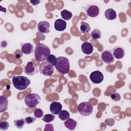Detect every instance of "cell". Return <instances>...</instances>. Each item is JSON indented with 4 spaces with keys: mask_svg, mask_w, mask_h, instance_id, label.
<instances>
[{
    "mask_svg": "<svg viewBox=\"0 0 131 131\" xmlns=\"http://www.w3.org/2000/svg\"><path fill=\"white\" fill-rule=\"evenodd\" d=\"M51 51L49 47L42 43H37L34 49V56L38 61H44L51 54Z\"/></svg>",
    "mask_w": 131,
    "mask_h": 131,
    "instance_id": "obj_1",
    "label": "cell"
},
{
    "mask_svg": "<svg viewBox=\"0 0 131 131\" xmlns=\"http://www.w3.org/2000/svg\"><path fill=\"white\" fill-rule=\"evenodd\" d=\"M30 83V80L24 76H15L12 78V84L14 87L19 91L26 89Z\"/></svg>",
    "mask_w": 131,
    "mask_h": 131,
    "instance_id": "obj_2",
    "label": "cell"
},
{
    "mask_svg": "<svg viewBox=\"0 0 131 131\" xmlns=\"http://www.w3.org/2000/svg\"><path fill=\"white\" fill-rule=\"evenodd\" d=\"M54 66L59 72L63 74L68 73L70 67L69 59L64 56H59L56 58Z\"/></svg>",
    "mask_w": 131,
    "mask_h": 131,
    "instance_id": "obj_3",
    "label": "cell"
},
{
    "mask_svg": "<svg viewBox=\"0 0 131 131\" xmlns=\"http://www.w3.org/2000/svg\"><path fill=\"white\" fill-rule=\"evenodd\" d=\"M40 97L36 93H30L27 95L24 98L26 105L29 107L36 106L40 101Z\"/></svg>",
    "mask_w": 131,
    "mask_h": 131,
    "instance_id": "obj_4",
    "label": "cell"
},
{
    "mask_svg": "<svg viewBox=\"0 0 131 131\" xmlns=\"http://www.w3.org/2000/svg\"><path fill=\"white\" fill-rule=\"evenodd\" d=\"M79 113L83 116H90L93 112V106L89 102L84 101L79 103L77 106Z\"/></svg>",
    "mask_w": 131,
    "mask_h": 131,
    "instance_id": "obj_5",
    "label": "cell"
},
{
    "mask_svg": "<svg viewBox=\"0 0 131 131\" xmlns=\"http://www.w3.org/2000/svg\"><path fill=\"white\" fill-rule=\"evenodd\" d=\"M39 72L42 75L49 76L53 75L54 72V66L48 61H44L39 66Z\"/></svg>",
    "mask_w": 131,
    "mask_h": 131,
    "instance_id": "obj_6",
    "label": "cell"
},
{
    "mask_svg": "<svg viewBox=\"0 0 131 131\" xmlns=\"http://www.w3.org/2000/svg\"><path fill=\"white\" fill-rule=\"evenodd\" d=\"M85 10L87 15L91 17H95L97 16L100 13L99 7L95 4L87 5Z\"/></svg>",
    "mask_w": 131,
    "mask_h": 131,
    "instance_id": "obj_7",
    "label": "cell"
},
{
    "mask_svg": "<svg viewBox=\"0 0 131 131\" xmlns=\"http://www.w3.org/2000/svg\"><path fill=\"white\" fill-rule=\"evenodd\" d=\"M24 72L28 75H34L38 72L37 68L33 62L29 61L24 66Z\"/></svg>",
    "mask_w": 131,
    "mask_h": 131,
    "instance_id": "obj_8",
    "label": "cell"
},
{
    "mask_svg": "<svg viewBox=\"0 0 131 131\" xmlns=\"http://www.w3.org/2000/svg\"><path fill=\"white\" fill-rule=\"evenodd\" d=\"M90 78L93 83L99 84L103 80L104 76L100 71L97 70L91 73L90 75Z\"/></svg>",
    "mask_w": 131,
    "mask_h": 131,
    "instance_id": "obj_9",
    "label": "cell"
},
{
    "mask_svg": "<svg viewBox=\"0 0 131 131\" xmlns=\"http://www.w3.org/2000/svg\"><path fill=\"white\" fill-rule=\"evenodd\" d=\"M101 59L104 62L107 64H110L114 62V57L110 50H105L103 51L100 56Z\"/></svg>",
    "mask_w": 131,
    "mask_h": 131,
    "instance_id": "obj_10",
    "label": "cell"
},
{
    "mask_svg": "<svg viewBox=\"0 0 131 131\" xmlns=\"http://www.w3.org/2000/svg\"><path fill=\"white\" fill-rule=\"evenodd\" d=\"M112 54L116 59H121L125 55V50L121 46H117L112 49Z\"/></svg>",
    "mask_w": 131,
    "mask_h": 131,
    "instance_id": "obj_11",
    "label": "cell"
},
{
    "mask_svg": "<svg viewBox=\"0 0 131 131\" xmlns=\"http://www.w3.org/2000/svg\"><path fill=\"white\" fill-rule=\"evenodd\" d=\"M50 25L47 21H41L37 24V29L39 32L41 33H48L50 32Z\"/></svg>",
    "mask_w": 131,
    "mask_h": 131,
    "instance_id": "obj_12",
    "label": "cell"
},
{
    "mask_svg": "<svg viewBox=\"0 0 131 131\" xmlns=\"http://www.w3.org/2000/svg\"><path fill=\"white\" fill-rule=\"evenodd\" d=\"M62 106L60 102L53 101L50 105V110L53 115H58L62 110Z\"/></svg>",
    "mask_w": 131,
    "mask_h": 131,
    "instance_id": "obj_13",
    "label": "cell"
},
{
    "mask_svg": "<svg viewBox=\"0 0 131 131\" xmlns=\"http://www.w3.org/2000/svg\"><path fill=\"white\" fill-rule=\"evenodd\" d=\"M21 51L25 55H30L34 52L33 46L30 42L22 43L21 45Z\"/></svg>",
    "mask_w": 131,
    "mask_h": 131,
    "instance_id": "obj_14",
    "label": "cell"
},
{
    "mask_svg": "<svg viewBox=\"0 0 131 131\" xmlns=\"http://www.w3.org/2000/svg\"><path fill=\"white\" fill-rule=\"evenodd\" d=\"M67 27V23L61 19H57L55 21L54 28L56 31H63Z\"/></svg>",
    "mask_w": 131,
    "mask_h": 131,
    "instance_id": "obj_15",
    "label": "cell"
},
{
    "mask_svg": "<svg viewBox=\"0 0 131 131\" xmlns=\"http://www.w3.org/2000/svg\"><path fill=\"white\" fill-rule=\"evenodd\" d=\"M82 52L86 55L91 54L93 51V46L88 41H84L81 46Z\"/></svg>",
    "mask_w": 131,
    "mask_h": 131,
    "instance_id": "obj_16",
    "label": "cell"
},
{
    "mask_svg": "<svg viewBox=\"0 0 131 131\" xmlns=\"http://www.w3.org/2000/svg\"><path fill=\"white\" fill-rule=\"evenodd\" d=\"M8 100L7 97L0 96V113L5 112L8 109Z\"/></svg>",
    "mask_w": 131,
    "mask_h": 131,
    "instance_id": "obj_17",
    "label": "cell"
},
{
    "mask_svg": "<svg viewBox=\"0 0 131 131\" xmlns=\"http://www.w3.org/2000/svg\"><path fill=\"white\" fill-rule=\"evenodd\" d=\"M105 17L108 20H113L116 18V12L112 8L106 9L104 12Z\"/></svg>",
    "mask_w": 131,
    "mask_h": 131,
    "instance_id": "obj_18",
    "label": "cell"
},
{
    "mask_svg": "<svg viewBox=\"0 0 131 131\" xmlns=\"http://www.w3.org/2000/svg\"><path fill=\"white\" fill-rule=\"evenodd\" d=\"M64 124L66 127L70 130H72L76 128L77 125V122L75 120L69 118L66 120V121L64 122Z\"/></svg>",
    "mask_w": 131,
    "mask_h": 131,
    "instance_id": "obj_19",
    "label": "cell"
},
{
    "mask_svg": "<svg viewBox=\"0 0 131 131\" xmlns=\"http://www.w3.org/2000/svg\"><path fill=\"white\" fill-rule=\"evenodd\" d=\"M60 15L62 18L66 20H69L72 17V12L65 9L62 10L60 12Z\"/></svg>",
    "mask_w": 131,
    "mask_h": 131,
    "instance_id": "obj_20",
    "label": "cell"
},
{
    "mask_svg": "<svg viewBox=\"0 0 131 131\" xmlns=\"http://www.w3.org/2000/svg\"><path fill=\"white\" fill-rule=\"evenodd\" d=\"M80 29L81 32L82 33L84 34V33L89 32L91 30V28H90L89 24H88L85 22H84V21H82L81 23Z\"/></svg>",
    "mask_w": 131,
    "mask_h": 131,
    "instance_id": "obj_21",
    "label": "cell"
},
{
    "mask_svg": "<svg viewBox=\"0 0 131 131\" xmlns=\"http://www.w3.org/2000/svg\"><path fill=\"white\" fill-rule=\"evenodd\" d=\"M70 114L66 110H61L58 114V117L62 121H66L70 118Z\"/></svg>",
    "mask_w": 131,
    "mask_h": 131,
    "instance_id": "obj_22",
    "label": "cell"
},
{
    "mask_svg": "<svg viewBox=\"0 0 131 131\" xmlns=\"http://www.w3.org/2000/svg\"><path fill=\"white\" fill-rule=\"evenodd\" d=\"M13 122L15 127L19 129L22 128L24 127V124H25V119L24 118H20V119L14 120Z\"/></svg>",
    "mask_w": 131,
    "mask_h": 131,
    "instance_id": "obj_23",
    "label": "cell"
},
{
    "mask_svg": "<svg viewBox=\"0 0 131 131\" xmlns=\"http://www.w3.org/2000/svg\"><path fill=\"white\" fill-rule=\"evenodd\" d=\"M91 37L93 39H99L101 37V32L100 30L95 29L91 33Z\"/></svg>",
    "mask_w": 131,
    "mask_h": 131,
    "instance_id": "obj_24",
    "label": "cell"
},
{
    "mask_svg": "<svg viewBox=\"0 0 131 131\" xmlns=\"http://www.w3.org/2000/svg\"><path fill=\"white\" fill-rule=\"evenodd\" d=\"M55 118V116L52 114H46L43 116L42 118V120L46 122V123H50L53 121Z\"/></svg>",
    "mask_w": 131,
    "mask_h": 131,
    "instance_id": "obj_25",
    "label": "cell"
},
{
    "mask_svg": "<svg viewBox=\"0 0 131 131\" xmlns=\"http://www.w3.org/2000/svg\"><path fill=\"white\" fill-rule=\"evenodd\" d=\"M9 127V123L6 121L1 120L0 121V129L3 130H7Z\"/></svg>",
    "mask_w": 131,
    "mask_h": 131,
    "instance_id": "obj_26",
    "label": "cell"
},
{
    "mask_svg": "<svg viewBox=\"0 0 131 131\" xmlns=\"http://www.w3.org/2000/svg\"><path fill=\"white\" fill-rule=\"evenodd\" d=\"M56 60V57L53 54H50L47 59V61L50 63L52 66H54Z\"/></svg>",
    "mask_w": 131,
    "mask_h": 131,
    "instance_id": "obj_27",
    "label": "cell"
},
{
    "mask_svg": "<svg viewBox=\"0 0 131 131\" xmlns=\"http://www.w3.org/2000/svg\"><path fill=\"white\" fill-rule=\"evenodd\" d=\"M43 114V112L42 110L40 108H37L34 112V116L37 118H40L42 116Z\"/></svg>",
    "mask_w": 131,
    "mask_h": 131,
    "instance_id": "obj_28",
    "label": "cell"
},
{
    "mask_svg": "<svg viewBox=\"0 0 131 131\" xmlns=\"http://www.w3.org/2000/svg\"><path fill=\"white\" fill-rule=\"evenodd\" d=\"M36 120V117L29 116L25 118V122L26 124H31Z\"/></svg>",
    "mask_w": 131,
    "mask_h": 131,
    "instance_id": "obj_29",
    "label": "cell"
},
{
    "mask_svg": "<svg viewBox=\"0 0 131 131\" xmlns=\"http://www.w3.org/2000/svg\"><path fill=\"white\" fill-rule=\"evenodd\" d=\"M111 97L112 99L115 101H118L121 99V96L117 93H115L111 94Z\"/></svg>",
    "mask_w": 131,
    "mask_h": 131,
    "instance_id": "obj_30",
    "label": "cell"
},
{
    "mask_svg": "<svg viewBox=\"0 0 131 131\" xmlns=\"http://www.w3.org/2000/svg\"><path fill=\"white\" fill-rule=\"evenodd\" d=\"M53 125L51 124H47L45 125V128H44V130L45 131H49V130H51V131H53L54 130V127H53Z\"/></svg>",
    "mask_w": 131,
    "mask_h": 131,
    "instance_id": "obj_31",
    "label": "cell"
},
{
    "mask_svg": "<svg viewBox=\"0 0 131 131\" xmlns=\"http://www.w3.org/2000/svg\"><path fill=\"white\" fill-rule=\"evenodd\" d=\"M30 3L33 5V6H35L38 5L40 3V1L38 0H33V1H30Z\"/></svg>",
    "mask_w": 131,
    "mask_h": 131,
    "instance_id": "obj_32",
    "label": "cell"
}]
</instances>
